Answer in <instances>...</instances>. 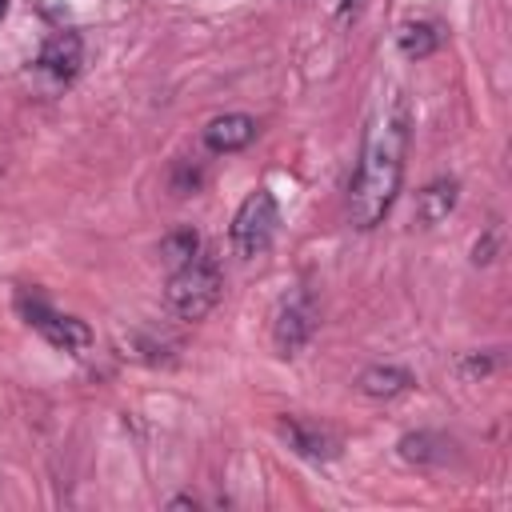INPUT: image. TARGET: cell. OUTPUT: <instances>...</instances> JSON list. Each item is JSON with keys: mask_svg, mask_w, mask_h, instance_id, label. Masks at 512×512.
Wrapping results in <instances>:
<instances>
[{"mask_svg": "<svg viewBox=\"0 0 512 512\" xmlns=\"http://www.w3.org/2000/svg\"><path fill=\"white\" fill-rule=\"evenodd\" d=\"M408 140H412V116H408V100L400 92H392L368 120L364 128V144H360V164L356 176L348 184V220L368 232L376 228L396 196H400V180H404V160H408Z\"/></svg>", "mask_w": 512, "mask_h": 512, "instance_id": "cell-1", "label": "cell"}, {"mask_svg": "<svg viewBox=\"0 0 512 512\" xmlns=\"http://www.w3.org/2000/svg\"><path fill=\"white\" fill-rule=\"evenodd\" d=\"M316 332V308L304 292H292L280 300L276 308V320H272V344L280 356H296Z\"/></svg>", "mask_w": 512, "mask_h": 512, "instance_id": "cell-6", "label": "cell"}, {"mask_svg": "<svg viewBox=\"0 0 512 512\" xmlns=\"http://www.w3.org/2000/svg\"><path fill=\"white\" fill-rule=\"evenodd\" d=\"M196 252H200V236H196L192 228H176V232H168V236L160 240V256H164L168 268H180V264L192 260Z\"/></svg>", "mask_w": 512, "mask_h": 512, "instance_id": "cell-13", "label": "cell"}, {"mask_svg": "<svg viewBox=\"0 0 512 512\" xmlns=\"http://www.w3.org/2000/svg\"><path fill=\"white\" fill-rule=\"evenodd\" d=\"M396 452L408 464H440V460H448V440L436 432H408V436H400Z\"/></svg>", "mask_w": 512, "mask_h": 512, "instance_id": "cell-12", "label": "cell"}, {"mask_svg": "<svg viewBox=\"0 0 512 512\" xmlns=\"http://www.w3.org/2000/svg\"><path fill=\"white\" fill-rule=\"evenodd\" d=\"M456 200H460L456 176H436V180H428V184L416 192V220H420L424 228H436L440 220L452 216Z\"/></svg>", "mask_w": 512, "mask_h": 512, "instance_id": "cell-9", "label": "cell"}, {"mask_svg": "<svg viewBox=\"0 0 512 512\" xmlns=\"http://www.w3.org/2000/svg\"><path fill=\"white\" fill-rule=\"evenodd\" d=\"M164 296H168V308L180 320H204L220 304V296H224L220 264L208 252H196L192 260H184L180 268H172Z\"/></svg>", "mask_w": 512, "mask_h": 512, "instance_id": "cell-2", "label": "cell"}, {"mask_svg": "<svg viewBox=\"0 0 512 512\" xmlns=\"http://www.w3.org/2000/svg\"><path fill=\"white\" fill-rule=\"evenodd\" d=\"M256 128L260 124L248 112H224L204 124V144H208V152H240L256 140Z\"/></svg>", "mask_w": 512, "mask_h": 512, "instance_id": "cell-8", "label": "cell"}, {"mask_svg": "<svg viewBox=\"0 0 512 512\" xmlns=\"http://www.w3.org/2000/svg\"><path fill=\"white\" fill-rule=\"evenodd\" d=\"M440 44H444V32H440L436 20H408V24H400V32H396V48H400L408 60H424V56H432Z\"/></svg>", "mask_w": 512, "mask_h": 512, "instance_id": "cell-11", "label": "cell"}, {"mask_svg": "<svg viewBox=\"0 0 512 512\" xmlns=\"http://www.w3.org/2000/svg\"><path fill=\"white\" fill-rule=\"evenodd\" d=\"M84 68V40L80 32L72 28H60V32H48L40 52L32 56V76H40L52 92L56 88H68Z\"/></svg>", "mask_w": 512, "mask_h": 512, "instance_id": "cell-5", "label": "cell"}, {"mask_svg": "<svg viewBox=\"0 0 512 512\" xmlns=\"http://www.w3.org/2000/svg\"><path fill=\"white\" fill-rule=\"evenodd\" d=\"M4 16H8V0H0V20H4Z\"/></svg>", "mask_w": 512, "mask_h": 512, "instance_id": "cell-18", "label": "cell"}, {"mask_svg": "<svg viewBox=\"0 0 512 512\" xmlns=\"http://www.w3.org/2000/svg\"><path fill=\"white\" fill-rule=\"evenodd\" d=\"M16 312H20L24 324H28L32 332H40L52 348H60V352H68V356L92 352V328H88L80 316L56 312L52 304H44L40 296H28V292L16 296Z\"/></svg>", "mask_w": 512, "mask_h": 512, "instance_id": "cell-4", "label": "cell"}, {"mask_svg": "<svg viewBox=\"0 0 512 512\" xmlns=\"http://www.w3.org/2000/svg\"><path fill=\"white\" fill-rule=\"evenodd\" d=\"M412 384H416L412 372L400 368V364H372V368H364V372L356 376V388H360L368 400H396V396H404Z\"/></svg>", "mask_w": 512, "mask_h": 512, "instance_id": "cell-10", "label": "cell"}, {"mask_svg": "<svg viewBox=\"0 0 512 512\" xmlns=\"http://www.w3.org/2000/svg\"><path fill=\"white\" fill-rule=\"evenodd\" d=\"M496 240H500V232L488 228V236L472 244V264H492V260H496Z\"/></svg>", "mask_w": 512, "mask_h": 512, "instance_id": "cell-15", "label": "cell"}, {"mask_svg": "<svg viewBox=\"0 0 512 512\" xmlns=\"http://www.w3.org/2000/svg\"><path fill=\"white\" fill-rule=\"evenodd\" d=\"M168 508H196V500L192 496H176V500H168Z\"/></svg>", "mask_w": 512, "mask_h": 512, "instance_id": "cell-17", "label": "cell"}, {"mask_svg": "<svg viewBox=\"0 0 512 512\" xmlns=\"http://www.w3.org/2000/svg\"><path fill=\"white\" fill-rule=\"evenodd\" d=\"M276 428H280V436H284V444L296 452V456H304V460H316V464H324V460H336L340 456V440L324 428V424H316V420H304V416H280L276 420Z\"/></svg>", "mask_w": 512, "mask_h": 512, "instance_id": "cell-7", "label": "cell"}, {"mask_svg": "<svg viewBox=\"0 0 512 512\" xmlns=\"http://www.w3.org/2000/svg\"><path fill=\"white\" fill-rule=\"evenodd\" d=\"M500 360H504L500 348H492V352H484V356H480V352H468V356H460L456 372L468 376V380H476V376H488L492 368H500Z\"/></svg>", "mask_w": 512, "mask_h": 512, "instance_id": "cell-14", "label": "cell"}, {"mask_svg": "<svg viewBox=\"0 0 512 512\" xmlns=\"http://www.w3.org/2000/svg\"><path fill=\"white\" fill-rule=\"evenodd\" d=\"M364 8V0H340V16H356Z\"/></svg>", "mask_w": 512, "mask_h": 512, "instance_id": "cell-16", "label": "cell"}, {"mask_svg": "<svg viewBox=\"0 0 512 512\" xmlns=\"http://www.w3.org/2000/svg\"><path fill=\"white\" fill-rule=\"evenodd\" d=\"M276 224H280V204H276V196H272L268 188H252V192L240 200L236 216H232V248H236V256H244V260L264 256V252L272 248Z\"/></svg>", "mask_w": 512, "mask_h": 512, "instance_id": "cell-3", "label": "cell"}]
</instances>
